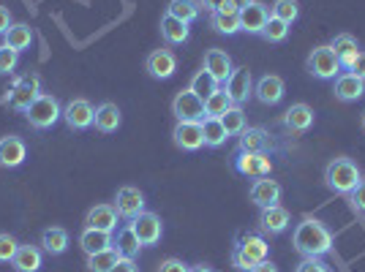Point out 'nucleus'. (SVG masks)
I'll return each mask as SVG.
<instances>
[{
  "label": "nucleus",
  "instance_id": "a18cd8bd",
  "mask_svg": "<svg viewBox=\"0 0 365 272\" xmlns=\"http://www.w3.org/2000/svg\"><path fill=\"white\" fill-rule=\"evenodd\" d=\"M297 272H333L322 258H303L300 261V267H297Z\"/></svg>",
  "mask_w": 365,
  "mask_h": 272
},
{
  "label": "nucleus",
  "instance_id": "5701e85b",
  "mask_svg": "<svg viewBox=\"0 0 365 272\" xmlns=\"http://www.w3.org/2000/svg\"><path fill=\"white\" fill-rule=\"evenodd\" d=\"M118 210H115V204H96L88 210L85 215V226L88 229H98V231H115L118 229Z\"/></svg>",
  "mask_w": 365,
  "mask_h": 272
},
{
  "label": "nucleus",
  "instance_id": "c9c22d12",
  "mask_svg": "<svg viewBox=\"0 0 365 272\" xmlns=\"http://www.w3.org/2000/svg\"><path fill=\"white\" fill-rule=\"evenodd\" d=\"M120 253H118V248L112 245L107 251H101V253H93L88 256V272H109L118 261H120Z\"/></svg>",
  "mask_w": 365,
  "mask_h": 272
},
{
  "label": "nucleus",
  "instance_id": "603ef678",
  "mask_svg": "<svg viewBox=\"0 0 365 272\" xmlns=\"http://www.w3.org/2000/svg\"><path fill=\"white\" fill-rule=\"evenodd\" d=\"M248 272H278V267H275L270 258H264V261H259L257 267H251Z\"/></svg>",
  "mask_w": 365,
  "mask_h": 272
},
{
  "label": "nucleus",
  "instance_id": "2eb2a0df",
  "mask_svg": "<svg viewBox=\"0 0 365 272\" xmlns=\"http://www.w3.org/2000/svg\"><path fill=\"white\" fill-rule=\"evenodd\" d=\"M284 93H287V85L278 74H264L254 85V95H257L259 104L264 106H275L284 101Z\"/></svg>",
  "mask_w": 365,
  "mask_h": 272
},
{
  "label": "nucleus",
  "instance_id": "412c9836",
  "mask_svg": "<svg viewBox=\"0 0 365 272\" xmlns=\"http://www.w3.org/2000/svg\"><path fill=\"white\" fill-rule=\"evenodd\" d=\"M25 158H28V147L19 136H3L0 139V167L16 169L25 164Z\"/></svg>",
  "mask_w": 365,
  "mask_h": 272
},
{
  "label": "nucleus",
  "instance_id": "8fccbe9b",
  "mask_svg": "<svg viewBox=\"0 0 365 272\" xmlns=\"http://www.w3.org/2000/svg\"><path fill=\"white\" fill-rule=\"evenodd\" d=\"M11 25H14V22H11V11H9V9H3V6H0V36H3V33L9 31V28H11Z\"/></svg>",
  "mask_w": 365,
  "mask_h": 272
},
{
  "label": "nucleus",
  "instance_id": "393cba45",
  "mask_svg": "<svg viewBox=\"0 0 365 272\" xmlns=\"http://www.w3.org/2000/svg\"><path fill=\"white\" fill-rule=\"evenodd\" d=\"M330 46H333L335 58H338V63H341V71H351V66H354L357 55H360L357 38H354L351 33H338Z\"/></svg>",
  "mask_w": 365,
  "mask_h": 272
},
{
  "label": "nucleus",
  "instance_id": "2f4dec72",
  "mask_svg": "<svg viewBox=\"0 0 365 272\" xmlns=\"http://www.w3.org/2000/svg\"><path fill=\"white\" fill-rule=\"evenodd\" d=\"M202 134H205V147H210V150H218L229 136L221 117H205L202 120Z\"/></svg>",
  "mask_w": 365,
  "mask_h": 272
},
{
  "label": "nucleus",
  "instance_id": "a19ab883",
  "mask_svg": "<svg viewBox=\"0 0 365 272\" xmlns=\"http://www.w3.org/2000/svg\"><path fill=\"white\" fill-rule=\"evenodd\" d=\"M287 36H289V25H287V22H281V19H275V16L267 19V25H264V31H262V38H264V41H270V44H281V41H287Z\"/></svg>",
  "mask_w": 365,
  "mask_h": 272
},
{
  "label": "nucleus",
  "instance_id": "58836bf2",
  "mask_svg": "<svg viewBox=\"0 0 365 272\" xmlns=\"http://www.w3.org/2000/svg\"><path fill=\"white\" fill-rule=\"evenodd\" d=\"M270 16L292 25V22H297V16H300V6H297V0H275Z\"/></svg>",
  "mask_w": 365,
  "mask_h": 272
},
{
  "label": "nucleus",
  "instance_id": "4468645a",
  "mask_svg": "<svg viewBox=\"0 0 365 272\" xmlns=\"http://www.w3.org/2000/svg\"><path fill=\"white\" fill-rule=\"evenodd\" d=\"M224 90L229 93V98H232V104L240 106L248 101V95L254 93V74L245 68V66H240V68H235L232 71V76L227 79V88Z\"/></svg>",
  "mask_w": 365,
  "mask_h": 272
},
{
  "label": "nucleus",
  "instance_id": "49530a36",
  "mask_svg": "<svg viewBox=\"0 0 365 272\" xmlns=\"http://www.w3.org/2000/svg\"><path fill=\"white\" fill-rule=\"evenodd\" d=\"M158 272H188V264H182L180 258H167V261H161Z\"/></svg>",
  "mask_w": 365,
  "mask_h": 272
},
{
  "label": "nucleus",
  "instance_id": "20e7f679",
  "mask_svg": "<svg viewBox=\"0 0 365 272\" xmlns=\"http://www.w3.org/2000/svg\"><path fill=\"white\" fill-rule=\"evenodd\" d=\"M25 117H28V122H31V128H36V131H46V128H52V125L63 117L61 101H58L55 95H49V93H41V95L28 106Z\"/></svg>",
  "mask_w": 365,
  "mask_h": 272
},
{
  "label": "nucleus",
  "instance_id": "a211bd4d",
  "mask_svg": "<svg viewBox=\"0 0 365 272\" xmlns=\"http://www.w3.org/2000/svg\"><path fill=\"white\" fill-rule=\"evenodd\" d=\"M333 95L338 101H344V104H351V101H360L365 95V82L360 76L349 74V71H344V74L335 76V88H333Z\"/></svg>",
  "mask_w": 365,
  "mask_h": 272
},
{
  "label": "nucleus",
  "instance_id": "5fc2aeb1",
  "mask_svg": "<svg viewBox=\"0 0 365 272\" xmlns=\"http://www.w3.org/2000/svg\"><path fill=\"white\" fill-rule=\"evenodd\" d=\"M188 272H213L207 264H197V267H188Z\"/></svg>",
  "mask_w": 365,
  "mask_h": 272
},
{
  "label": "nucleus",
  "instance_id": "1a4fd4ad",
  "mask_svg": "<svg viewBox=\"0 0 365 272\" xmlns=\"http://www.w3.org/2000/svg\"><path fill=\"white\" fill-rule=\"evenodd\" d=\"M131 229H134V234L139 237L142 242V248L145 245H155V242L161 240V234H164V224H161V218L155 215V212H139L137 218H131L128 221Z\"/></svg>",
  "mask_w": 365,
  "mask_h": 272
},
{
  "label": "nucleus",
  "instance_id": "4c0bfd02",
  "mask_svg": "<svg viewBox=\"0 0 365 272\" xmlns=\"http://www.w3.org/2000/svg\"><path fill=\"white\" fill-rule=\"evenodd\" d=\"M232 106H235V104H232L229 93L218 88V90H215L213 95L205 101V117H224Z\"/></svg>",
  "mask_w": 365,
  "mask_h": 272
},
{
  "label": "nucleus",
  "instance_id": "3c124183",
  "mask_svg": "<svg viewBox=\"0 0 365 272\" xmlns=\"http://www.w3.org/2000/svg\"><path fill=\"white\" fill-rule=\"evenodd\" d=\"M224 3H227V0H199V6H202L205 11H210V14H213V11H218Z\"/></svg>",
  "mask_w": 365,
  "mask_h": 272
},
{
  "label": "nucleus",
  "instance_id": "7c9ffc66",
  "mask_svg": "<svg viewBox=\"0 0 365 272\" xmlns=\"http://www.w3.org/2000/svg\"><path fill=\"white\" fill-rule=\"evenodd\" d=\"M161 36H164V41H167V44H185V41H188V36H191V31H188V25H185V22L164 14V19H161Z\"/></svg>",
  "mask_w": 365,
  "mask_h": 272
},
{
  "label": "nucleus",
  "instance_id": "c756f323",
  "mask_svg": "<svg viewBox=\"0 0 365 272\" xmlns=\"http://www.w3.org/2000/svg\"><path fill=\"white\" fill-rule=\"evenodd\" d=\"M41 248L49 256H63L68 251V231L63 226H49L41 231Z\"/></svg>",
  "mask_w": 365,
  "mask_h": 272
},
{
  "label": "nucleus",
  "instance_id": "6e6552de",
  "mask_svg": "<svg viewBox=\"0 0 365 272\" xmlns=\"http://www.w3.org/2000/svg\"><path fill=\"white\" fill-rule=\"evenodd\" d=\"M172 115L178 122H202L205 120V101L188 88L180 90L172 101Z\"/></svg>",
  "mask_w": 365,
  "mask_h": 272
},
{
  "label": "nucleus",
  "instance_id": "e433bc0d",
  "mask_svg": "<svg viewBox=\"0 0 365 272\" xmlns=\"http://www.w3.org/2000/svg\"><path fill=\"white\" fill-rule=\"evenodd\" d=\"M188 90L197 93L202 101H207V98H210V95L218 90V82H215L213 76H210L207 71H205V68H202V71H197V74L191 76V82H188Z\"/></svg>",
  "mask_w": 365,
  "mask_h": 272
},
{
  "label": "nucleus",
  "instance_id": "f257e3e1",
  "mask_svg": "<svg viewBox=\"0 0 365 272\" xmlns=\"http://www.w3.org/2000/svg\"><path fill=\"white\" fill-rule=\"evenodd\" d=\"M333 231L319 218H303L292 231V245L303 258H322L333 251Z\"/></svg>",
  "mask_w": 365,
  "mask_h": 272
},
{
  "label": "nucleus",
  "instance_id": "dca6fc26",
  "mask_svg": "<svg viewBox=\"0 0 365 272\" xmlns=\"http://www.w3.org/2000/svg\"><path fill=\"white\" fill-rule=\"evenodd\" d=\"M292 226V215L287 207H281V204H273V207H264V210L259 212V229L264 231V234H284L287 229Z\"/></svg>",
  "mask_w": 365,
  "mask_h": 272
},
{
  "label": "nucleus",
  "instance_id": "f8f14e48",
  "mask_svg": "<svg viewBox=\"0 0 365 272\" xmlns=\"http://www.w3.org/2000/svg\"><path fill=\"white\" fill-rule=\"evenodd\" d=\"M281 194H284L281 182L270 180V177H259V180H254L251 191H248V197H251V202L257 204L259 210L273 207V204H281Z\"/></svg>",
  "mask_w": 365,
  "mask_h": 272
},
{
  "label": "nucleus",
  "instance_id": "c03bdc74",
  "mask_svg": "<svg viewBox=\"0 0 365 272\" xmlns=\"http://www.w3.org/2000/svg\"><path fill=\"white\" fill-rule=\"evenodd\" d=\"M349 202L360 215H365V180H360V185L349 194Z\"/></svg>",
  "mask_w": 365,
  "mask_h": 272
},
{
  "label": "nucleus",
  "instance_id": "ddd939ff",
  "mask_svg": "<svg viewBox=\"0 0 365 272\" xmlns=\"http://www.w3.org/2000/svg\"><path fill=\"white\" fill-rule=\"evenodd\" d=\"M145 71L153 79H172L175 71H178V55L172 49H155L145 61Z\"/></svg>",
  "mask_w": 365,
  "mask_h": 272
},
{
  "label": "nucleus",
  "instance_id": "37998d69",
  "mask_svg": "<svg viewBox=\"0 0 365 272\" xmlns=\"http://www.w3.org/2000/svg\"><path fill=\"white\" fill-rule=\"evenodd\" d=\"M19 242L11 237V234H0V264H9L14 258Z\"/></svg>",
  "mask_w": 365,
  "mask_h": 272
},
{
  "label": "nucleus",
  "instance_id": "a878e982",
  "mask_svg": "<svg viewBox=\"0 0 365 272\" xmlns=\"http://www.w3.org/2000/svg\"><path fill=\"white\" fill-rule=\"evenodd\" d=\"M210 28L215 33H224V36H235V33H240V11L232 6V3H224L218 11L210 14Z\"/></svg>",
  "mask_w": 365,
  "mask_h": 272
},
{
  "label": "nucleus",
  "instance_id": "bb28decb",
  "mask_svg": "<svg viewBox=\"0 0 365 272\" xmlns=\"http://www.w3.org/2000/svg\"><path fill=\"white\" fill-rule=\"evenodd\" d=\"M123 122V115L118 104H112V101H104L101 106H96V117H93V125H96V131H101V134H115L118 128H120Z\"/></svg>",
  "mask_w": 365,
  "mask_h": 272
},
{
  "label": "nucleus",
  "instance_id": "9d476101",
  "mask_svg": "<svg viewBox=\"0 0 365 272\" xmlns=\"http://www.w3.org/2000/svg\"><path fill=\"white\" fill-rule=\"evenodd\" d=\"M93 117H96V109L85 98H74L63 109V120H66V125L71 131H88V128H93Z\"/></svg>",
  "mask_w": 365,
  "mask_h": 272
},
{
  "label": "nucleus",
  "instance_id": "f3484780",
  "mask_svg": "<svg viewBox=\"0 0 365 272\" xmlns=\"http://www.w3.org/2000/svg\"><path fill=\"white\" fill-rule=\"evenodd\" d=\"M175 145L185 152H197L205 147V134H202V122H178L172 131Z\"/></svg>",
  "mask_w": 365,
  "mask_h": 272
},
{
  "label": "nucleus",
  "instance_id": "ea45409f",
  "mask_svg": "<svg viewBox=\"0 0 365 272\" xmlns=\"http://www.w3.org/2000/svg\"><path fill=\"white\" fill-rule=\"evenodd\" d=\"M221 122H224V128H227L229 136H240L245 128H248V125H245V112L240 106H232L227 115L221 117Z\"/></svg>",
  "mask_w": 365,
  "mask_h": 272
},
{
  "label": "nucleus",
  "instance_id": "72a5a7b5",
  "mask_svg": "<svg viewBox=\"0 0 365 272\" xmlns=\"http://www.w3.org/2000/svg\"><path fill=\"white\" fill-rule=\"evenodd\" d=\"M199 11H202L199 0H169L167 6V14L185 22V25H191L194 19H199Z\"/></svg>",
  "mask_w": 365,
  "mask_h": 272
},
{
  "label": "nucleus",
  "instance_id": "864d4df0",
  "mask_svg": "<svg viewBox=\"0 0 365 272\" xmlns=\"http://www.w3.org/2000/svg\"><path fill=\"white\" fill-rule=\"evenodd\" d=\"M229 3H232V6H235V9L240 11V9H245V6H251L254 0H229Z\"/></svg>",
  "mask_w": 365,
  "mask_h": 272
},
{
  "label": "nucleus",
  "instance_id": "79ce46f5",
  "mask_svg": "<svg viewBox=\"0 0 365 272\" xmlns=\"http://www.w3.org/2000/svg\"><path fill=\"white\" fill-rule=\"evenodd\" d=\"M19 66V52L11 46H0V74H14Z\"/></svg>",
  "mask_w": 365,
  "mask_h": 272
},
{
  "label": "nucleus",
  "instance_id": "09e8293b",
  "mask_svg": "<svg viewBox=\"0 0 365 272\" xmlns=\"http://www.w3.org/2000/svg\"><path fill=\"white\" fill-rule=\"evenodd\" d=\"M349 74L360 76V79L365 82V52H363V49H360V55H357V61H354V66H351Z\"/></svg>",
  "mask_w": 365,
  "mask_h": 272
},
{
  "label": "nucleus",
  "instance_id": "6e6d98bb",
  "mask_svg": "<svg viewBox=\"0 0 365 272\" xmlns=\"http://www.w3.org/2000/svg\"><path fill=\"white\" fill-rule=\"evenodd\" d=\"M363 131H365V115H363Z\"/></svg>",
  "mask_w": 365,
  "mask_h": 272
},
{
  "label": "nucleus",
  "instance_id": "f03ea898",
  "mask_svg": "<svg viewBox=\"0 0 365 272\" xmlns=\"http://www.w3.org/2000/svg\"><path fill=\"white\" fill-rule=\"evenodd\" d=\"M363 174L360 167L351 161V158H333L327 167H324V185L338 194V197H349L351 191L360 185Z\"/></svg>",
  "mask_w": 365,
  "mask_h": 272
},
{
  "label": "nucleus",
  "instance_id": "473e14b6",
  "mask_svg": "<svg viewBox=\"0 0 365 272\" xmlns=\"http://www.w3.org/2000/svg\"><path fill=\"white\" fill-rule=\"evenodd\" d=\"M115 248H118V253H120L123 258H137L142 242H139V237L134 234L131 224H125V226L118 231V237H115Z\"/></svg>",
  "mask_w": 365,
  "mask_h": 272
},
{
  "label": "nucleus",
  "instance_id": "423d86ee",
  "mask_svg": "<svg viewBox=\"0 0 365 272\" xmlns=\"http://www.w3.org/2000/svg\"><path fill=\"white\" fill-rule=\"evenodd\" d=\"M305 68H308V74L314 76V79H322V82L335 79V76L341 74V63H338L330 44H322L317 49H311V55L305 61Z\"/></svg>",
  "mask_w": 365,
  "mask_h": 272
},
{
  "label": "nucleus",
  "instance_id": "cd10ccee",
  "mask_svg": "<svg viewBox=\"0 0 365 272\" xmlns=\"http://www.w3.org/2000/svg\"><path fill=\"white\" fill-rule=\"evenodd\" d=\"M115 245V240H112V234L109 231H98V229H82V234H79V248L88 253V256H93V253H101V251H107V248H112Z\"/></svg>",
  "mask_w": 365,
  "mask_h": 272
},
{
  "label": "nucleus",
  "instance_id": "4be33fe9",
  "mask_svg": "<svg viewBox=\"0 0 365 272\" xmlns=\"http://www.w3.org/2000/svg\"><path fill=\"white\" fill-rule=\"evenodd\" d=\"M267 19H270V9H267L264 3H257V0H254L251 6L240 9V31L262 36L264 25H267Z\"/></svg>",
  "mask_w": 365,
  "mask_h": 272
},
{
  "label": "nucleus",
  "instance_id": "7ed1b4c3",
  "mask_svg": "<svg viewBox=\"0 0 365 272\" xmlns=\"http://www.w3.org/2000/svg\"><path fill=\"white\" fill-rule=\"evenodd\" d=\"M270 256V245L262 234H240L235 248H232V267L240 272H248L251 267H257L259 261Z\"/></svg>",
  "mask_w": 365,
  "mask_h": 272
},
{
  "label": "nucleus",
  "instance_id": "c85d7f7f",
  "mask_svg": "<svg viewBox=\"0 0 365 272\" xmlns=\"http://www.w3.org/2000/svg\"><path fill=\"white\" fill-rule=\"evenodd\" d=\"M41 264H44V256H41V251L36 245H19L14 258H11V267L16 272H38Z\"/></svg>",
  "mask_w": 365,
  "mask_h": 272
},
{
  "label": "nucleus",
  "instance_id": "6ab92c4d",
  "mask_svg": "<svg viewBox=\"0 0 365 272\" xmlns=\"http://www.w3.org/2000/svg\"><path fill=\"white\" fill-rule=\"evenodd\" d=\"M314 120H317V115H314V109L308 104H292L287 112H284V128L292 131V134H305V131H311L314 128Z\"/></svg>",
  "mask_w": 365,
  "mask_h": 272
},
{
  "label": "nucleus",
  "instance_id": "aec40b11",
  "mask_svg": "<svg viewBox=\"0 0 365 272\" xmlns=\"http://www.w3.org/2000/svg\"><path fill=\"white\" fill-rule=\"evenodd\" d=\"M202 68L213 76L218 85H227V79L232 76V71H235L232 58H229L224 49H207V52H205V66H202Z\"/></svg>",
  "mask_w": 365,
  "mask_h": 272
},
{
  "label": "nucleus",
  "instance_id": "f704fd0d",
  "mask_svg": "<svg viewBox=\"0 0 365 272\" xmlns=\"http://www.w3.org/2000/svg\"><path fill=\"white\" fill-rule=\"evenodd\" d=\"M3 38H6V46H11L16 52H22V49H28L33 44V31L31 25H11L9 31L3 33Z\"/></svg>",
  "mask_w": 365,
  "mask_h": 272
},
{
  "label": "nucleus",
  "instance_id": "0eeeda50",
  "mask_svg": "<svg viewBox=\"0 0 365 272\" xmlns=\"http://www.w3.org/2000/svg\"><path fill=\"white\" fill-rule=\"evenodd\" d=\"M232 164H235V172L237 174H243V177H270V172H273V158H270V152H248V150H237L235 152V158H232Z\"/></svg>",
  "mask_w": 365,
  "mask_h": 272
},
{
  "label": "nucleus",
  "instance_id": "39448f33",
  "mask_svg": "<svg viewBox=\"0 0 365 272\" xmlns=\"http://www.w3.org/2000/svg\"><path fill=\"white\" fill-rule=\"evenodd\" d=\"M41 95V76L38 74H25L14 79L11 90L6 95V104L16 109V112H28V106Z\"/></svg>",
  "mask_w": 365,
  "mask_h": 272
},
{
  "label": "nucleus",
  "instance_id": "b1692460",
  "mask_svg": "<svg viewBox=\"0 0 365 272\" xmlns=\"http://www.w3.org/2000/svg\"><path fill=\"white\" fill-rule=\"evenodd\" d=\"M240 139V145H237V150H248V152H270L275 147V139L273 134L267 131V128H245L243 134L237 136Z\"/></svg>",
  "mask_w": 365,
  "mask_h": 272
},
{
  "label": "nucleus",
  "instance_id": "de8ad7c7",
  "mask_svg": "<svg viewBox=\"0 0 365 272\" xmlns=\"http://www.w3.org/2000/svg\"><path fill=\"white\" fill-rule=\"evenodd\" d=\"M109 272H137V261L134 258H120Z\"/></svg>",
  "mask_w": 365,
  "mask_h": 272
},
{
  "label": "nucleus",
  "instance_id": "9b49d317",
  "mask_svg": "<svg viewBox=\"0 0 365 272\" xmlns=\"http://www.w3.org/2000/svg\"><path fill=\"white\" fill-rule=\"evenodd\" d=\"M115 210L120 218H137L139 212H145V194L134 185H123L115 194Z\"/></svg>",
  "mask_w": 365,
  "mask_h": 272
}]
</instances>
